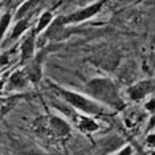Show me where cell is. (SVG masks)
<instances>
[{"instance_id": "cell-13", "label": "cell", "mask_w": 155, "mask_h": 155, "mask_svg": "<svg viewBox=\"0 0 155 155\" xmlns=\"http://www.w3.org/2000/svg\"><path fill=\"white\" fill-rule=\"evenodd\" d=\"M12 21V13L11 12H4L2 16H0V43L3 41L4 38L7 31L9 28V24Z\"/></svg>"}, {"instance_id": "cell-15", "label": "cell", "mask_w": 155, "mask_h": 155, "mask_svg": "<svg viewBox=\"0 0 155 155\" xmlns=\"http://www.w3.org/2000/svg\"><path fill=\"white\" fill-rule=\"evenodd\" d=\"M147 144H149L150 147H155V134H150L149 137H147Z\"/></svg>"}, {"instance_id": "cell-4", "label": "cell", "mask_w": 155, "mask_h": 155, "mask_svg": "<svg viewBox=\"0 0 155 155\" xmlns=\"http://www.w3.org/2000/svg\"><path fill=\"white\" fill-rule=\"evenodd\" d=\"M155 91V78H144L126 87V97L133 102H139Z\"/></svg>"}, {"instance_id": "cell-2", "label": "cell", "mask_w": 155, "mask_h": 155, "mask_svg": "<svg viewBox=\"0 0 155 155\" xmlns=\"http://www.w3.org/2000/svg\"><path fill=\"white\" fill-rule=\"evenodd\" d=\"M49 86H51L66 104L70 105L72 107H74L76 110L81 111L85 115H90V117L91 115H110L113 113V110H110V109L106 106H104L102 104L97 102L96 100H93L91 97L76 93V91H73V90L65 89V87L58 86L52 82H49Z\"/></svg>"}, {"instance_id": "cell-7", "label": "cell", "mask_w": 155, "mask_h": 155, "mask_svg": "<svg viewBox=\"0 0 155 155\" xmlns=\"http://www.w3.org/2000/svg\"><path fill=\"white\" fill-rule=\"evenodd\" d=\"M36 32L32 31L31 33H28L25 37H24L21 45H20V61L23 64L28 62L29 60L33 58L35 53V48H36Z\"/></svg>"}, {"instance_id": "cell-1", "label": "cell", "mask_w": 155, "mask_h": 155, "mask_svg": "<svg viewBox=\"0 0 155 155\" xmlns=\"http://www.w3.org/2000/svg\"><path fill=\"white\" fill-rule=\"evenodd\" d=\"M86 89L93 100H96L113 111H121L126 107V102L119 91L117 82L109 77L91 78L86 84Z\"/></svg>"}, {"instance_id": "cell-11", "label": "cell", "mask_w": 155, "mask_h": 155, "mask_svg": "<svg viewBox=\"0 0 155 155\" xmlns=\"http://www.w3.org/2000/svg\"><path fill=\"white\" fill-rule=\"evenodd\" d=\"M53 20H54L53 12H52V11H44L43 13H41V16L38 17V20H37L36 29H35V32H36V33L44 32V31L52 24Z\"/></svg>"}, {"instance_id": "cell-6", "label": "cell", "mask_w": 155, "mask_h": 155, "mask_svg": "<svg viewBox=\"0 0 155 155\" xmlns=\"http://www.w3.org/2000/svg\"><path fill=\"white\" fill-rule=\"evenodd\" d=\"M45 57H47V51L43 49V51H40L38 53L35 54L32 60L25 62V66L23 68V70L27 74L29 82L38 84L41 81V77H43V64L45 61Z\"/></svg>"}, {"instance_id": "cell-9", "label": "cell", "mask_w": 155, "mask_h": 155, "mask_svg": "<svg viewBox=\"0 0 155 155\" xmlns=\"http://www.w3.org/2000/svg\"><path fill=\"white\" fill-rule=\"evenodd\" d=\"M76 125L78 126L80 130L85 133H94L97 130H100V125L94 121L90 115H77L76 117Z\"/></svg>"}, {"instance_id": "cell-12", "label": "cell", "mask_w": 155, "mask_h": 155, "mask_svg": "<svg viewBox=\"0 0 155 155\" xmlns=\"http://www.w3.org/2000/svg\"><path fill=\"white\" fill-rule=\"evenodd\" d=\"M28 28H29V19L24 17V19L17 20V23L15 24V27H13V29L11 32V37H9V40L15 41L19 37H21L23 35L28 31Z\"/></svg>"}, {"instance_id": "cell-3", "label": "cell", "mask_w": 155, "mask_h": 155, "mask_svg": "<svg viewBox=\"0 0 155 155\" xmlns=\"http://www.w3.org/2000/svg\"><path fill=\"white\" fill-rule=\"evenodd\" d=\"M35 129L37 133H41L45 137L60 140L70 138V134H72L70 125L65 119L57 115H47V117L37 119L35 122Z\"/></svg>"}, {"instance_id": "cell-14", "label": "cell", "mask_w": 155, "mask_h": 155, "mask_svg": "<svg viewBox=\"0 0 155 155\" xmlns=\"http://www.w3.org/2000/svg\"><path fill=\"white\" fill-rule=\"evenodd\" d=\"M133 151H134L133 147L130 144H127V146H123L115 155H133Z\"/></svg>"}, {"instance_id": "cell-10", "label": "cell", "mask_w": 155, "mask_h": 155, "mask_svg": "<svg viewBox=\"0 0 155 155\" xmlns=\"http://www.w3.org/2000/svg\"><path fill=\"white\" fill-rule=\"evenodd\" d=\"M41 3V0H25L24 3L19 5V8H17L16 11V17L17 20L20 19H24L28 13H31V11H33L35 8Z\"/></svg>"}, {"instance_id": "cell-8", "label": "cell", "mask_w": 155, "mask_h": 155, "mask_svg": "<svg viewBox=\"0 0 155 155\" xmlns=\"http://www.w3.org/2000/svg\"><path fill=\"white\" fill-rule=\"evenodd\" d=\"M29 84V80H28L27 74L24 73V70H16L13 72L11 77L8 80V84H7V89L8 90H21L24 87L28 86Z\"/></svg>"}, {"instance_id": "cell-16", "label": "cell", "mask_w": 155, "mask_h": 155, "mask_svg": "<svg viewBox=\"0 0 155 155\" xmlns=\"http://www.w3.org/2000/svg\"><path fill=\"white\" fill-rule=\"evenodd\" d=\"M150 155H155V151H153V153H151Z\"/></svg>"}, {"instance_id": "cell-5", "label": "cell", "mask_w": 155, "mask_h": 155, "mask_svg": "<svg viewBox=\"0 0 155 155\" xmlns=\"http://www.w3.org/2000/svg\"><path fill=\"white\" fill-rule=\"evenodd\" d=\"M106 3H107V0H98V2H94L87 7H85V8H81L78 11L70 13L68 16H62V20H64L65 24H78V23L86 21V20H89L96 15H98Z\"/></svg>"}]
</instances>
